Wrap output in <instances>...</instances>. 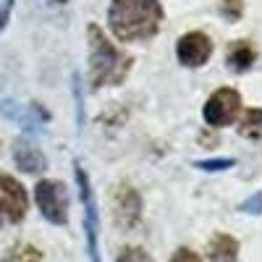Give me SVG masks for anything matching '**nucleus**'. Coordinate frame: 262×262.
Wrapping results in <instances>:
<instances>
[{
	"instance_id": "f3484780",
	"label": "nucleus",
	"mask_w": 262,
	"mask_h": 262,
	"mask_svg": "<svg viewBox=\"0 0 262 262\" xmlns=\"http://www.w3.org/2000/svg\"><path fill=\"white\" fill-rule=\"evenodd\" d=\"M11 8H13V0H0V29H6Z\"/></svg>"
},
{
	"instance_id": "7ed1b4c3",
	"label": "nucleus",
	"mask_w": 262,
	"mask_h": 262,
	"mask_svg": "<svg viewBox=\"0 0 262 262\" xmlns=\"http://www.w3.org/2000/svg\"><path fill=\"white\" fill-rule=\"evenodd\" d=\"M27 205L29 200L24 186L8 173H0V228L18 223L27 215Z\"/></svg>"
},
{
	"instance_id": "f8f14e48",
	"label": "nucleus",
	"mask_w": 262,
	"mask_h": 262,
	"mask_svg": "<svg viewBox=\"0 0 262 262\" xmlns=\"http://www.w3.org/2000/svg\"><path fill=\"white\" fill-rule=\"evenodd\" d=\"M6 262H45V259H42V254H39L34 247H29V244H18V247H13V249L8 252Z\"/></svg>"
},
{
	"instance_id": "423d86ee",
	"label": "nucleus",
	"mask_w": 262,
	"mask_h": 262,
	"mask_svg": "<svg viewBox=\"0 0 262 262\" xmlns=\"http://www.w3.org/2000/svg\"><path fill=\"white\" fill-rule=\"evenodd\" d=\"M242 111V97L233 90H217L205 105V121L210 126H228Z\"/></svg>"
},
{
	"instance_id": "20e7f679",
	"label": "nucleus",
	"mask_w": 262,
	"mask_h": 262,
	"mask_svg": "<svg viewBox=\"0 0 262 262\" xmlns=\"http://www.w3.org/2000/svg\"><path fill=\"white\" fill-rule=\"evenodd\" d=\"M34 200L39 205V212L48 217L50 223L60 226L69 221V196H66L63 184L58 181H39L34 189Z\"/></svg>"
},
{
	"instance_id": "ddd939ff",
	"label": "nucleus",
	"mask_w": 262,
	"mask_h": 262,
	"mask_svg": "<svg viewBox=\"0 0 262 262\" xmlns=\"http://www.w3.org/2000/svg\"><path fill=\"white\" fill-rule=\"evenodd\" d=\"M259 118H262V113L257 111V107L244 116V121H242V134H244L247 139H259Z\"/></svg>"
},
{
	"instance_id": "9b49d317",
	"label": "nucleus",
	"mask_w": 262,
	"mask_h": 262,
	"mask_svg": "<svg viewBox=\"0 0 262 262\" xmlns=\"http://www.w3.org/2000/svg\"><path fill=\"white\" fill-rule=\"evenodd\" d=\"M16 163L24 168V170H29V173L45 168V158H42V152H37V149L29 147V144H18V149H16Z\"/></svg>"
},
{
	"instance_id": "9d476101",
	"label": "nucleus",
	"mask_w": 262,
	"mask_h": 262,
	"mask_svg": "<svg viewBox=\"0 0 262 262\" xmlns=\"http://www.w3.org/2000/svg\"><path fill=\"white\" fill-rule=\"evenodd\" d=\"M210 254H212V259H215V262H233V259H236V254H238V242H236L233 236L221 233V236H215V238H212V244H210Z\"/></svg>"
},
{
	"instance_id": "a211bd4d",
	"label": "nucleus",
	"mask_w": 262,
	"mask_h": 262,
	"mask_svg": "<svg viewBox=\"0 0 262 262\" xmlns=\"http://www.w3.org/2000/svg\"><path fill=\"white\" fill-rule=\"evenodd\" d=\"M170 262H202V259L196 257L191 249H179V252H176V257H173Z\"/></svg>"
},
{
	"instance_id": "0eeeda50",
	"label": "nucleus",
	"mask_w": 262,
	"mask_h": 262,
	"mask_svg": "<svg viewBox=\"0 0 262 262\" xmlns=\"http://www.w3.org/2000/svg\"><path fill=\"white\" fill-rule=\"evenodd\" d=\"M176 53H179V60H181L184 66H191V69H196V66H202V63L210 58L212 42H210L202 32H189V34H184V37L179 39Z\"/></svg>"
},
{
	"instance_id": "f03ea898",
	"label": "nucleus",
	"mask_w": 262,
	"mask_h": 262,
	"mask_svg": "<svg viewBox=\"0 0 262 262\" xmlns=\"http://www.w3.org/2000/svg\"><path fill=\"white\" fill-rule=\"evenodd\" d=\"M90 76L95 86H105V84H121L131 69V58L123 55L121 50L113 48V42H107L105 34L97 27H90Z\"/></svg>"
},
{
	"instance_id": "dca6fc26",
	"label": "nucleus",
	"mask_w": 262,
	"mask_h": 262,
	"mask_svg": "<svg viewBox=\"0 0 262 262\" xmlns=\"http://www.w3.org/2000/svg\"><path fill=\"white\" fill-rule=\"evenodd\" d=\"M202 170H223V168H231L233 160H202V163H196Z\"/></svg>"
},
{
	"instance_id": "1a4fd4ad",
	"label": "nucleus",
	"mask_w": 262,
	"mask_h": 262,
	"mask_svg": "<svg viewBox=\"0 0 262 262\" xmlns=\"http://www.w3.org/2000/svg\"><path fill=\"white\" fill-rule=\"evenodd\" d=\"M254 58H257V53L252 50L249 42L238 39V42H233V45L228 48V69H233V71H249L254 66Z\"/></svg>"
},
{
	"instance_id": "6e6552de",
	"label": "nucleus",
	"mask_w": 262,
	"mask_h": 262,
	"mask_svg": "<svg viewBox=\"0 0 262 262\" xmlns=\"http://www.w3.org/2000/svg\"><path fill=\"white\" fill-rule=\"evenodd\" d=\"M139 210H142V205H139V196H137V191L134 189H121L118 191V196H116V221L121 223V226H131L139 217Z\"/></svg>"
},
{
	"instance_id": "6ab92c4d",
	"label": "nucleus",
	"mask_w": 262,
	"mask_h": 262,
	"mask_svg": "<svg viewBox=\"0 0 262 262\" xmlns=\"http://www.w3.org/2000/svg\"><path fill=\"white\" fill-rule=\"evenodd\" d=\"M55 3H63V0H55Z\"/></svg>"
},
{
	"instance_id": "2eb2a0df",
	"label": "nucleus",
	"mask_w": 262,
	"mask_h": 262,
	"mask_svg": "<svg viewBox=\"0 0 262 262\" xmlns=\"http://www.w3.org/2000/svg\"><path fill=\"white\" fill-rule=\"evenodd\" d=\"M244 6H242V0H223V6H221V13L231 21H236L238 16H242Z\"/></svg>"
},
{
	"instance_id": "f257e3e1",
	"label": "nucleus",
	"mask_w": 262,
	"mask_h": 262,
	"mask_svg": "<svg viewBox=\"0 0 262 262\" xmlns=\"http://www.w3.org/2000/svg\"><path fill=\"white\" fill-rule=\"evenodd\" d=\"M107 21H111V29L118 39L144 42L158 34L163 8L158 0H113Z\"/></svg>"
},
{
	"instance_id": "39448f33",
	"label": "nucleus",
	"mask_w": 262,
	"mask_h": 262,
	"mask_svg": "<svg viewBox=\"0 0 262 262\" xmlns=\"http://www.w3.org/2000/svg\"><path fill=\"white\" fill-rule=\"evenodd\" d=\"M76 184H79V194L84 202V215H86V238H90V257L92 262H100V247H97V233H100V223H97V205H95V194L90 186V176L86 170L76 163Z\"/></svg>"
},
{
	"instance_id": "4468645a",
	"label": "nucleus",
	"mask_w": 262,
	"mask_h": 262,
	"mask_svg": "<svg viewBox=\"0 0 262 262\" xmlns=\"http://www.w3.org/2000/svg\"><path fill=\"white\" fill-rule=\"evenodd\" d=\"M118 262H152V259H149V254H147L144 249L131 247V249H123V252H121Z\"/></svg>"
}]
</instances>
